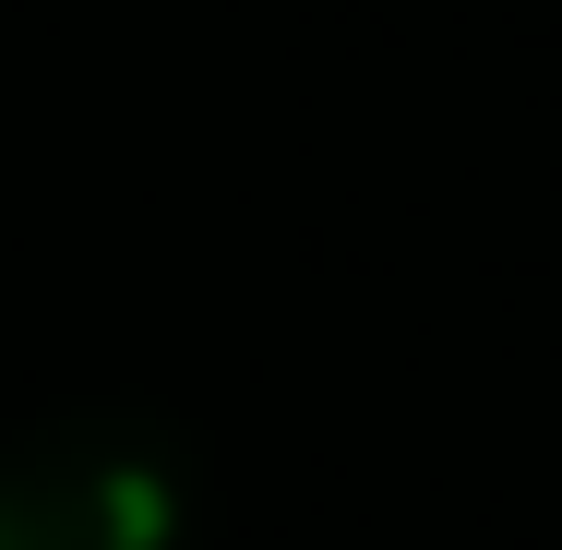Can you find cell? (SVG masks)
Listing matches in <instances>:
<instances>
[{
    "label": "cell",
    "instance_id": "obj_1",
    "mask_svg": "<svg viewBox=\"0 0 562 550\" xmlns=\"http://www.w3.org/2000/svg\"><path fill=\"white\" fill-rule=\"evenodd\" d=\"M0 550H204V479L132 407H60L0 442Z\"/></svg>",
    "mask_w": 562,
    "mask_h": 550
}]
</instances>
